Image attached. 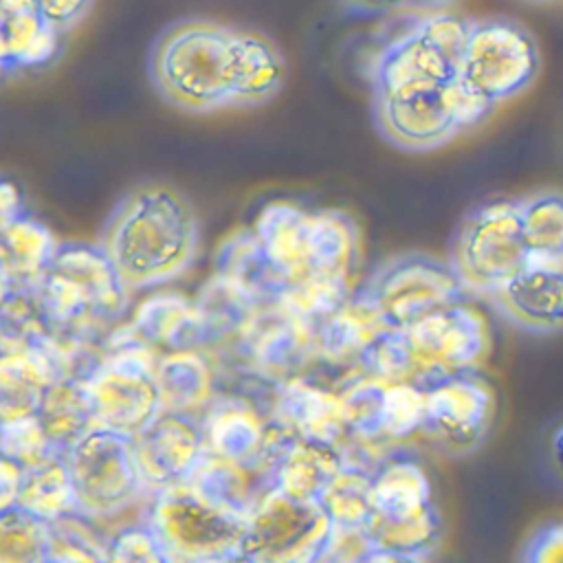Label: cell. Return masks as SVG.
<instances>
[{
  "label": "cell",
  "instance_id": "17",
  "mask_svg": "<svg viewBox=\"0 0 563 563\" xmlns=\"http://www.w3.org/2000/svg\"><path fill=\"white\" fill-rule=\"evenodd\" d=\"M198 420L207 451L255 466L271 416H264L251 396L218 389Z\"/></svg>",
  "mask_w": 563,
  "mask_h": 563
},
{
  "label": "cell",
  "instance_id": "32",
  "mask_svg": "<svg viewBox=\"0 0 563 563\" xmlns=\"http://www.w3.org/2000/svg\"><path fill=\"white\" fill-rule=\"evenodd\" d=\"M18 504L44 521L77 510L75 486L64 453H51L42 462L22 468Z\"/></svg>",
  "mask_w": 563,
  "mask_h": 563
},
{
  "label": "cell",
  "instance_id": "7",
  "mask_svg": "<svg viewBox=\"0 0 563 563\" xmlns=\"http://www.w3.org/2000/svg\"><path fill=\"white\" fill-rule=\"evenodd\" d=\"M64 457L77 510L90 519L117 517L152 495L136 466L130 435L95 427Z\"/></svg>",
  "mask_w": 563,
  "mask_h": 563
},
{
  "label": "cell",
  "instance_id": "39",
  "mask_svg": "<svg viewBox=\"0 0 563 563\" xmlns=\"http://www.w3.org/2000/svg\"><path fill=\"white\" fill-rule=\"evenodd\" d=\"M48 552V521L20 504L0 510V563H42Z\"/></svg>",
  "mask_w": 563,
  "mask_h": 563
},
{
  "label": "cell",
  "instance_id": "6",
  "mask_svg": "<svg viewBox=\"0 0 563 563\" xmlns=\"http://www.w3.org/2000/svg\"><path fill=\"white\" fill-rule=\"evenodd\" d=\"M530 260L521 202L495 198L477 205L460 222L451 244V266L466 290L490 295Z\"/></svg>",
  "mask_w": 563,
  "mask_h": 563
},
{
  "label": "cell",
  "instance_id": "13",
  "mask_svg": "<svg viewBox=\"0 0 563 563\" xmlns=\"http://www.w3.org/2000/svg\"><path fill=\"white\" fill-rule=\"evenodd\" d=\"M130 440L141 477L152 493L185 482L207 449L200 420L167 409H161Z\"/></svg>",
  "mask_w": 563,
  "mask_h": 563
},
{
  "label": "cell",
  "instance_id": "49",
  "mask_svg": "<svg viewBox=\"0 0 563 563\" xmlns=\"http://www.w3.org/2000/svg\"><path fill=\"white\" fill-rule=\"evenodd\" d=\"M539 2H545V0H539Z\"/></svg>",
  "mask_w": 563,
  "mask_h": 563
},
{
  "label": "cell",
  "instance_id": "37",
  "mask_svg": "<svg viewBox=\"0 0 563 563\" xmlns=\"http://www.w3.org/2000/svg\"><path fill=\"white\" fill-rule=\"evenodd\" d=\"M424 411V387L411 380L380 383L376 440H405L418 433Z\"/></svg>",
  "mask_w": 563,
  "mask_h": 563
},
{
  "label": "cell",
  "instance_id": "45",
  "mask_svg": "<svg viewBox=\"0 0 563 563\" xmlns=\"http://www.w3.org/2000/svg\"><path fill=\"white\" fill-rule=\"evenodd\" d=\"M20 213H22V200H20L18 187L9 180H0V229Z\"/></svg>",
  "mask_w": 563,
  "mask_h": 563
},
{
  "label": "cell",
  "instance_id": "24",
  "mask_svg": "<svg viewBox=\"0 0 563 563\" xmlns=\"http://www.w3.org/2000/svg\"><path fill=\"white\" fill-rule=\"evenodd\" d=\"M185 482L207 501L242 517H249L260 495L268 488L251 466L227 460L207 449Z\"/></svg>",
  "mask_w": 563,
  "mask_h": 563
},
{
  "label": "cell",
  "instance_id": "5",
  "mask_svg": "<svg viewBox=\"0 0 563 563\" xmlns=\"http://www.w3.org/2000/svg\"><path fill=\"white\" fill-rule=\"evenodd\" d=\"M143 521L167 561H233L242 554L246 517L207 501L187 482L154 490Z\"/></svg>",
  "mask_w": 563,
  "mask_h": 563
},
{
  "label": "cell",
  "instance_id": "22",
  "mask_svg": "<svg viewBox=\"0 0 563 563\" xmlns=\"http://www.w3.org/2000/svg\"><path fill=\"white\" fill-rule=\"evenodd\" d=\"M216 275L244 288L257 303H275L282 271L271 262L253 229H238L229 233L216 251Z\"/></svg>",
  "mask_w": 563,
  "mask_h": 563
},
{
  "label": "cell",
  "instance_id": "9",
  "mask_svg": "<svg viewBox=\"0 0 563 563\" xmlns=\"http://www.w3.org/2000/svg\"><path fill=\"white\" fill-rule=\"evenodd\" d=\"M363 292L387 328H407L422 317L464 301V284L451 262L427 253H402L380 264Z\"/></svg>",
  "mask_w": 563,
  "mask_h": 563
},
{
  "label": "cell",
  "instance_id": "27",
  "mask_svg": "<svg viewBox=\"0 0 563 563\" xmlns=\"http://www.w3.org/2000/svg\"><path fill=\"white\" fill-rule=\"evenodd\" d=\"M48 264L84 284L97 299L99 310L108 323L119 319L128 308L130 290L119 279L110 257L101 246L77 242L57 244V251Z\"/></svg>",
  "mask_w": 563,
  "mask_h": 563
},
{
  "label": "cell",
  "instance_id": "34",
  "mask_svg": "<svg viewBox=\"0 0 563 563\" xmlns=\"http://www.w3.org/2000/svg\"><path fill=\"white\" fill-rule=\"evenodd\" d=\"M57 244L48 227L20 213L0 229V264L31 282L48 266Z\"/></svg>",
  "mask_w": 563,
  "mask_h": 563
},
{
  "label": "cell",
  "instance_id": "26",
  "mask_svg": "<svg viewBox=\"0 0 563 563\" xmlns=\"http://www.w3.org/2000/svg\"><path fill=\"white\" fill-rule=\"evenodd\" d=\"M251 229L284 277L308 268L310 211L288 200H273L260 209Z\"/></svg>",
  "mask_w": 563,
  "mask_h": 563
},
{
  "label": "cell",
  "instance_id": "10",
  "mask_svg": "<svg viewBox=\"0 0 563 563\" xmlns=\"http://www.w3.org/2000/svg\"><path fill=\"white\" fill-rule=\"evenodd\" d=\"M411 383L427 385L444 376L475 372L490 352L488 319L466 301L440 308L402 328Z\"/></svg>",
  "mask_w": 563,
  "mask_h": 563
},
{
  "label": "cell",
  "instance_id": "40",
  "mask_svg": "<svg viewBox=\"0 0 563 563\" xmlns=\"http://www.w3.org/2000/svg\"><path fill=\"white\" fill-rule=\"evenodd\" d=\"M51 453L59 451L51 444L37 413L0 422V455L9 457L18 466H33Z\"/></svg>",
  "mask_w": 563,
  "mask_h": 563
},
{
  "label": "cell",
  "instance_id": "11",
  "mask_svg": "<svg viewBox=\"0 0 563 563\" xmlns=\"http://www.w3.org/2000/svg\"><path fill=\"white\" fill-rule=\"evenodd\" d=\"M332 530L319 501L268 486L246 517L242 561H317Z\"/></svg>",
  "mask_w": 563,
  "mask_h": 563
},
{
  "label": "cell",
  "instance_id": "14",
  "mask_svg": "<svg viewBox=\"0 0 563 563\" xmlns=\"http://www.w3.org/2000/svg\"><path fill=\"white\" fill-rule=\"evenodd\" d=\"M490 299L506 321L526 332H563V262L530 257Z\"/></svg>",
  "mask_w": 563,
  "mask_h": 563
},
{
  "label": "cell",
  "instance_id": "46",
  "mask_svg": "<svg viewBox=\"0 0 563 563\" xmlns=\"http://www.w3.org/2000/svg\"><path fill=\"white\" fill-rule=\"evenodd\" d=\"M347 9L361 13H394L409 4V0H341Z\"/></svg>",
  "mask_w": 563,
  "mask_h": 563
},
{
  "label": "cell",
  "instance_id": "1",
  "mask_svg": "<svg viewBox=\"0 0 563 563\" xmlns=\"http://www.w3.org/2000/svg\"><path fill=\"white\" fill-rule=\"evenodd\" d=\"M468 18L435 11L413 20L372 62V110L383 139L407 152L435 150L493 110L460 81Z\"/></svg>",
  "mask_w": 563,
  "mask_h": 563
},
{
  "label": "cell",
  "instance_id": "21",
  "mask_svg": "<svg viewBox=\"0 0 563 563\" xmlns=\"http://www.w3.org/2000/svg\"><path fill=\"white\" fill-rule=\"evenodd\" d=\"M130 323L156 350H202L200 319L196 301L180 292H154L136 303Z\"/></svg>",
  "mask_w": 563,
  "mask_h": 563
},
{
  "label": "cell",
  "instance_id": "15",
  "mask_svg": "<svg viewBox=\"0 0 563 563\" xmlns=\"http://www.w3.org/2000/svg\"><path fill=\"white\" fill-rule=\"evenodd\" d=\"M271 418L301 438L336 446H343V440L350 435L341 391L323 387L306 374L292 376L275 387Z\"/></svg>",
  "mask_w": 563,
  "mask_h": 563
},
{
  "label": "cell",
  "instance_id": "43",
  "mask_svg": "<svg viewBox=\"0 0 563 563\" xmlns=\"http://www.w3.org/2000/svg\"><path fill=\"white\" fill-rule=\"evenodd\" d=\"M40 13L59 33H70L92 9L95 0H33Z\"/></svg>",
  "mask_w": 563,
  "mask_h": 563
},
{
  "label": "cell",
  "instance_id": "12",
  "mask_svg": "<svg viewBox=\"0 0 563 563\" xmlns=\"http://www.w3.org/2000/svg\"><path fill=\"white\" fill-rule=\"evenodd\" d=\"M424 387L418 433L446 455H468L486 440L495 418V391L475 372L438 378Z\"/></svg>",
  "mask_w": 563,
  "mask_h": 563
},
{
  "label": "cell",
  "instance_id": "33",
  "mask_svg": "<svg viewBox=\"0 0 563 563\" xmlns=\"http://www.w3.org/2000/svg\"><path fill=\"white\" fill-rule=\"evenodd\" d=\"M350 295V277L306 268L282 279L275 303L317 323L334 312Z\"/></svg>",
  "mask_w": 563,
  "mask_h": 563
},
{
  "label": "cell",
  "instance_id": "36",
  "mask_svg": "<svg viewBox=\"0 0 563 563\" xmlns=\"http://www.w3.org/2000/svg\"><path fill=\"white\" fill-rule=\"evenodd\" d=\"M519 202L530 257L563 262V191L541 189Z\"/></svg>",
  "mask_w": 563,
  "mask_h": 563
},
{
  "label": "cell",
  "instance_id": "2",
  "mask_svg": "<svg viewBox=\"0 0 563 563\" xmlns=\"http://www.w3.org/2000/svg\"><path fill=\"white\" fill-rule=\"evenodd\" d=\"M150 79L174 108L207 114L253 108L286 81V57L264 33L207 18L169 24L152 44Z\"/></svg>",
  "mask_w": 563,
  "mask_h": 563
},
{
  "label": "cell",
  "instance_id": "31",
  "mask_svg": "<svg viewBox=\"0 0 563 563\" xmlns=\"http://www.w3.org/2000/svg\"><path fill=\"white\" fill-rule=\"evenodd\" d=\"M358 229L345 211H310L308 268L352 277L358 262Z\"/></svg>",
  "mask_w": 563,
  "mask_h": 563
},
{
  "label": "cell",
  "instance_id": "47",
  "mask_svg": "<svg viewBox=\"0 0 563 563\" xmlns=\"http://www.w3.org/2000/svg\"><path fill=\"white\" fill-rule=\"evenodd\" d=\"M550 460L559 475H563V424H559L550 438Z\"/></svg>",
  "mask_w": 563,
  "mask_h": 563
},
{
  "label": "cell",
  "instance_id": "8",
  "mask_svg": "<svg viewBox=\"0 0 563 563\" xmlns=\"http://www.w3.org/2000/svg\"><path fill=\"white\" fill-rule=\"evenodd\" d=\"M229 361L233 372L279 385L319 361L314 323L279 303H262L240 334L224 347L209 352Z\"/></svg>",
  "mask_w": 563,
  "mask_h": 563
},
{
  "label": "cell",
  "instance_id": "20",
  "mask_svg": "<svg viewBox=\"0 0 563 563\" xmlns=\"http://www.w3.org/2000/svg\"><path fill=\"white\" fill-rule=\"evenodd\" d=\"M345 464L343 449L330 442L295 435L277 457L268 486L303 501H319L330 479Z\"/></svg>",
  "mask_w": 563,
  "mask_h": 563
},
{
  "label": "cell",
  "instance_id": "41",
  "mask_svg": "<svg viewBox=\"0 0 563 563\" xmlns=\"http://www.w3.org/2000/svg\"><path fill=\"white\" fill-rule=\"evenodd\" d=\"M108 561L117 563H165L167 554L154 530L141 521L121 528L108 539Z\"/></svg>",
  "mask_w": 563,
  "mask_h": 563
},
{
  "label": "cell",
  "instance_id": "4",
  "mask_svg": "<svg viewBox=\"0 0 563 563\" xmlns=\"http://www.w3.org/2000/svg\"><path fill=\"white\" fill-rule=\"evenodd\" d=\"M541 70V51L530 33L510 18H477L466 22L460 59L464 90L488 110L521 95Z\"/></svg>",
  "mask_w": 563,
  "mask_h": 563
},
{
  "label": "cell",
  "instance_id": "30",
  "mask_svg": "<svg viewBox=\"0 0 563 563\" xmlns=\"http://www.w3.org/2000/svg\"><path fill=\"white\" fill-rule=\"evenodd\" d=\"M37 418L51 444L59 453H66L75 442L97 427L86 380L75 376L53 380L44 391Z\"/></svg>",
  "mask_w": 563,
  "mask_h": 563
},
{
  "label": "cell",
  "instance_id": "28",
  "mask_svg": "<svg viewBox=\"0 0 563 563\" xmlns=\"http://www.w3.org/2000/svg\"><path fill=\"white\" fill-rule=\"evenodd\" d=\"M194 301L200 319L205 352H216L229 345L246 325L257 306H262L244 288L216 273L200 288Z\"/></svg>",
  "mask_w": 563,
  "mask_h": 563
},
{
  "label": "cell",
  "instance_id": "25",
  "mask_svg": "<svg viewBox=\"0 0 563 563\" xmlns=\"http://www.w3.org/2000/svg\"><path fill=\"white\" fill-rule=\"evenodd\" d=\"M363 530L372 545L369 561H422L440 545L442 519L431 504L402 519L369 517Z\"/></svg>",
  "mask_w": 563,
  "mask_h": 563
},
{
  "label": "cell",
  "instance_id": "23",
  "mask_svg": "<svg viewBox=\"0 0 563 563\" xmlns=\"http://www.w3.org/2000/svg\"><path fill=\"white\" fill-rule=\"evenodd\" d=\"M53 380V369L31 341L0 350V422L37 413Z\"/></svg>",
  "mask_w": 563,
  "mask_h": 563
},
{
  "label": "cell",
  "instance_id": "29",
  "mask_svg": "<svg viewBox=\"0 0 563 563\" xmlns=\"http://www.w3.org/2000/svg\"><path fill=\"white\" fill-rule=\"evenodd\" d=\"M424 468L409 457H391L372 471V515L380 519L411 517L431 506Z\"/></svg>",
  "mask_w": 563,
  "mask_h": 563
},
{
  "label": "cell",
  "instance_id": "3",
  "mask_svg": "<svg viewBox=\"0 0 563 563\" xmlns=\"http://www.w3.org/2000/svg\"><path fill=\"white\" fill-rule=\"evenodd\" d=\"M99 246L128 290L152 288L191 266L198 220L174 187L145 185L114 207Z\"/></svg>",
  "mask_w": 563,
  "mask_h": 563
},
{
  "label": "cell",
  "instance_id": "42",
  "mask_svg": "<svg viewBox=\"0 0 563 563\" xmlns=\"http://www.w3.org/2000/svg\"><path fill=\"white\" fill-rule=\"evenodd\" d=\"M521 561L563 563V521L539 528L526 543Z\"/></svg>",
  "mask_w": 563,
  "mask_h": 563
},
{
  "label": "cell",
  "instance_id": "16",
  "mask_svg": "<svg viewBox=\"0 0 563 563\" xmlns=\"http://www.w3.org/2000/svg\"><path fill=\"white\" fill-rule=\"evenodd\" d=\"M64 37L33 0H0V86L55 62Z\"/></svg>",
  "mask_w": 563,
  "mask_h": 563
},
{
  "label": "cell",
  "instance_id": "48",
  "mask_svg": "<svg viewBox=\"0 0 563 563\" xmlns=\"http://www.w3.org/2000/svg\"><path fill=\"white\" fill-rule=\"evenodd\" d=\"M424 2H431V4H444V2H451V0H424Z\"/></svg>",
  "mask_w": 563,
  "mask_h": 563
},
{
  "label": "cell",
  "instance_id": "19",
  "mask_svg": "<svg viewBox=\"0 0 563 563\" xmlns=\"http://www.w3.org/2000/svg\"><path fill=\"white\" fill-rule=\"evenodd\" d=\"M385 328L367 295L352 292L334 312L314 323L317 358L332 367H356L365 347Z\"/></svg>",
  "mask_w": 563,
  "mask_h": 563
},
{
  "label": "cell",
  "instance_id": "35",
  "mask_svg": "<svg viewBox=\"0 0 563 563\" xmlns=\"http://www.w3.org/2000/svg\"><path fill=\"white\" fill-rule=\"evenodd\" d=\"M319 504L332 526L365 528L372 515V471L361 462L345 460L321 493Z\"/></svg>",
  "mask_w": 563,
  "mask_h": 563
},
{
  "label": "cell",
  "instance_id": "44",
  "mask_svg": "<svg viewBox=\"0 0 563 563\" xmlns=\"http://www.w3.org/2000/svg\"><path fill=\"white\" fill-rule=\"evenodd\" d=\"M20 482H22V466L0 455V510L18 504Z\"/></svg>",
  "mask_w": 563,
  "mask_h": 563
},
{
  "label": "cell",
  "instance_id": "18",
  "mask_svg": "<svg viewBox=\"0 0 563 563\" xmlns=\"http://www.w3.org/2000/svg\"><path fill=\"white\" fill-rule=\"evenodd\" d=\"M154 380L163 409L200 418L218 391V367L200 347L169 350L161 352Z\"/></svg>",
  "mask_w": 563,
  "mask_h": 563
},
{
  "label": "cell",
  "instance_id": "38",
  "mask_svg": "<svg viewBox=\"0 0 563 563\" xmlns=\"http://www.w3.org/2000/svg\"><path fill=\"white\" fill-rule=\"evenodd\" d=\"M110 534L99 532L97 519L68 512L48 521L46 561H108Z\"/></svg>",
  "mask_w": 563,
  "mask_h": 563
}]
</instances>
